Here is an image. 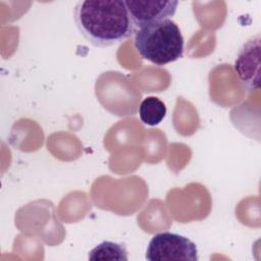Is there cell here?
Masks as SVG:
<instances>
[{
  "label": "cell",
  "mask_w": 261,
  "mask_h": 261,
  "mask_svg": "<svg viewBox=\"0 0 261 261\" xmlns=\"http://www.w3.org/2000/svg\"><path fill=\"white\" fill-rule=\"evenodd\" d=\"M90 260H117L127 261V251L123 244L104 241L89 253Z\"/></svg>",
  "instance_id": "obj_7"
},
{
  "label": "cell",
  "mask_w": 261,
  "mask_h": 261,
  "mask_svg": "<svg viewBox=\"0 0 261 261\" xmlns=\"http://www.w3.org/2000/svg\"><path fill=\"white\" fill-rule=\"evenodd\" d=\"M73 17L80 33L96 47L113 46L136 33L122 0L80 1L74 7Z\"/></svg>",
  "instance_id": "obj_1"
},
{
  "label": "cell",
  "mask_w": 261,
  "mask_h": 261,
  "mask_svg": "<svg viewBox=\"0 0 261 261\" xmlns=\"http://www.w3.org/2000/svg\"><path fill=\"white\" fill-rule=\"evenodd\" d=\"M166 115L165 104L157 97L145 98L139 107V116L143 123L154 126L159 124Z\"/></svg>",
  "instance_id": "obj_6"
},
{
  "label": "cell",
  "mask_w": 261,
  "mask_h": 261,
  "mask_svg": "<svg viewBox=\"0 0 261 261\" xmlns=\"http://www.w3.org/2000/svg\"><path fill=\"white\" fill-rule=\"evenodd\" d=\"M135 48L143 59L161 66L182 57L184 37L178 25L167 18L136 32Z\"/></svg>",
  "instance_id": "obj_2"
},
{
  "label": "cell",
  "mask_w": 261,
  "mask_h": 261,
  "mask_svg": "<svg viewBox=\"0 0 261 261\" xmlns=\"http://www.w3.org/2000/svg\"><path fill=\"white\" fill-rule=\"evenodd\" d=\"M146 259L149 261L164 260H198V250L188 238L169 231L156 233L149 242Z\"/></svg>",
  "instance_id": "obj_3"
},
{
  "label": "cell",
  "mask_w": 261,
  "mask_h": 261,
  "mask_svg": "<svg viewBox=\"0 0 261 261\" xmlns=\"http://www.w3.org/2000/svg\"><path fill=\"white\" fill-rule=\"evenodd\" d=\"M135 28H143L152 22L173 16L178 2L167 0H126L124 1Z\"/></svg>",
  "instance_id": "obj_5"
},
{
  "label": "cell",
  "mask_w": 261,
  "mask_h": 261,
  "mask_svg": "<svg viewBox=\"0 0 261 261\" xmlns=\"http://www.w3.org/2000/svg\"><path fill=\"white\" fill-rule=\"evenodd\" d=\"M260 41L259 34L250 38L240 48L234 61V70L249 92L260 87Z\"/></svg>",
  "instance_id": "obj_4"
}]
</instances>
